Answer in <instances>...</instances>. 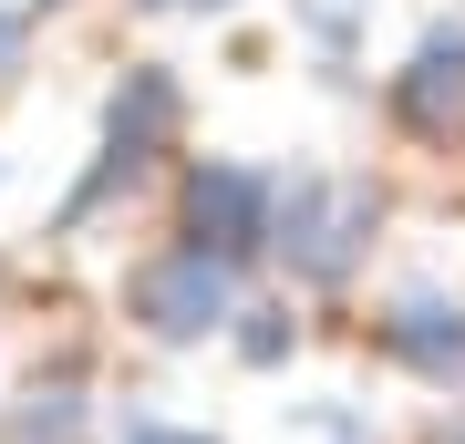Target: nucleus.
Listing matches in <instances>:
<instances>
[{
    "label": "nucleus",
    "instance_id": "nucleus-11",
    "mask_svg": "<svg viewBox=\"0 0 465 444\" xmlns=\"http://www.w3.org/2000/svg\"><path fill=\"white\" fill-rule=\"evenodd\" d=\"M21 42H32V21L0 11V94H11V73H21Z\"/></svg>",
    "mask_w": 465,
    "mask_h": 444
},
{
    "label": "nucleus",
    "instance_id": "nucleus-13",
    "mask_svg": "<svg viewBox=\"0 0 465 444\" xmlns=\"http://www.w3.org/2000/svg\"><path fill=\"white\" fill-rule=\"evenodd\" d=\"M445 444H465V424H455V434H445Z\"/></svg>",
    "mask_w": 465,
    "mask_h": 444
},
{
    "label": "nucleus",
    "instance_id": "nucleus-3",
    "mask_svg": "<svg viewBox=\"0 0 465 444\" xmlns=\"http://www.w3.org/2000/svg\"><path fill=\"white\" fill-rule=\"evenodd\" d=\"M186 248L238 269L249 248H280V176L259 165H197L186 176Z\"/></svg>",
    "mask_w": 465,
    "mask_h": 444
},
{
    "label": "nucleus",
    "instance_id": "nucleus-4",
    "mask_svg": "<svg viewBox=\"0 0 465 444\" xmlns=\"http://www.w3.org/2000/svg\"><path fill=\"white\" fill-rule=\"evenodd\" d=\"M124 311L155 331V341H207V331L238 321V269L197 259V248H166V259H145L124 280Z\"/></svg>",
    "mask_w": 465,
    "mask_h": 444
},
{
    "label": "nucleus",
    "instance_id": "nucleus-7",
    "mask_svg": "<svg viewBox=\"0 0 465 444\" xmlns=\"http://www.w3.org/2000/svg\"><path fill=\"white\" fill-rule=\"evenodd\" d=\"M11 444H84V372H52V382H32L21 393V413H11Z\"/></svg>",
    "mask_w": 465,
    "mask_h": 444
},
{
    "label": "nucleus",
    "instance_id": "nucleus-12",
    "mask_svg": "<svg viewBox=\"0 0 465 444\" xmlns=\"http://www.w3.org/2000/svg\"><path fill=\"white\" fill-rule=\"evenodd\" d=\"M145 11H238V0H145Z\"/></svg>",
    "mask_w": 465,
    "mask_h": 444
},
{
    "label": "nucleus",
    "instance_id": "nucleus-1",
    "mask_svg": "<svg viewBox=\"0 0 465 444\" xmlns=\"http://www.w3.org/2000/svg\"><path fill=\"white\" fill-rule=\"evenodd\" d=\"M382 228V197L362 176H280V248L311 290H341Z\"/></svg>",
    "mask_w": 465,
    "mask_h": 444
},
{
    "label": "nucleus",
    "instance_id": "nucleus-2",
    "mask_svg": "<svg viewBox=\"0 0 465 444\" xmlns=\"http://www.w3.org/2000/svg\"><path fill=\"white\" fill-rule=\"evenodd\" d=\"M176 124H186V83H176L166 63H134V73H124V94L104 104V155H94V176L63 197V228H84V217L114 197V186H134L155 155L176 145Z\"/></svg>",
    "mask_w": 465,
    "mask_h": 444
},
{
    "label": "nucleus",
    "instance_id": "nucleus-9",
    "mask_svg": "<svg viewBox=\"0 0 465 444\" xmlns=\"http://www.w3.org/2000/svg\"><path fill=\"white\" fill-rule=\"evenodd\" d=\"M249 331H238V351H249V362H280L290 351V331H280V311H238Z\"/></svg>",
    "mask_w": 465,
    "mask_h": 444
},
{
    "label": "nucleus",
    "instance_id": "nucleus-14",
    "mask_svg": "<svg viewBox=\"0 0 465 444\" xmlns=\"http://www.w3.org/2000/svg\"><path fill=\"white\" fill-rule=\"evenodd\" d=\"M42 11H52V0H42Z\"/></svg>",
    "mask_w": 465,
    "mask_h": 444
},
{
    "label": "nucleus",
    "instance_id": "nucleus-6",
    "mask_svg": "<svg viewBox=\"0 0 465 444\" xmlns=\"http://www.w3.org/2000/svg\"><path fill=\"white\" fill-rule=\"evenodd\" d=\"M393 114L414 124V134H455L465 124V21L424 32V52L393 73Z\"/></svg>",
    "mask_w": 465,
    "mask_h": 444
},
{
    "label": "nucleus",
    "instance_id": "nucleus-5",
    "mask_svg": "<svg viewBox=\"0 0 465 444\" xmlns=\"http://www.w3.org/2000/svg\"><path fill=\"white\" fill-rule=\"evenodd\" d=\"M382 351H393L414 382H434V393H465V300L403 290L393 311H382Z\"/></svg>",
    "mask_w": 465,
    "mask_h": 444
},
{
    "label": "nucleus",
    "instance_id": "nucleus-10",
    "mask_svg": "<svg viewBox=\"0 0 465 444\" xmlns=\"http://www.w3.org/2000/svg\"><path fill=\"white\" fill-rule=\"evenodd\" d=\"M124 444H217V434H207V424H155V413H134Z\"/></svg>",
    "mask_w": 465,
    "mask_h": 444
},
{
    "label": "nucleus",
    "instance_id": "nucleus-8",
    "mask_svg": "<svg viewBox=\"0 0 465 444\" xmlns=\"http://www.w3.org/2000/svg\"><path fill=\"white\" fill-rule=\"evenodd\" d=\"M300 11V32H311L331 63H351V42H362V0H290Z\"/></svg>",
    "mask_w": 465,
    "mask_h": 444
}]
</instances>
